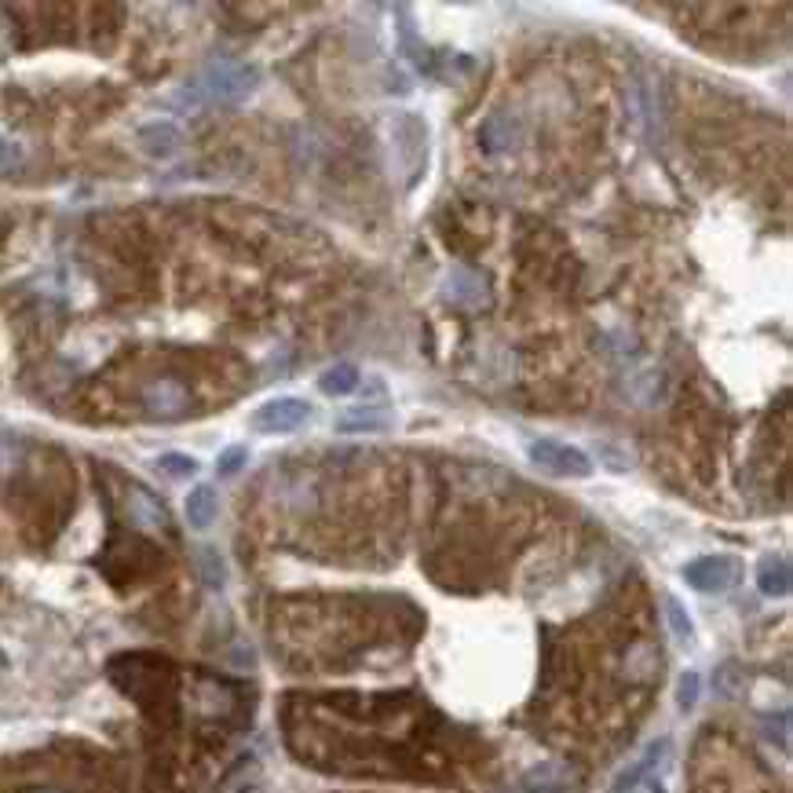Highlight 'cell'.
I'll return each instance as SVG.
<instances>
[{
  "label": "cell",
  "mask_w": 793,
  "mask_h": 793,
  "mask_svg": "<svg viewBox=\"0 0 793 793\" xmlns=\"http://www.w3.org/2000/svg\"><path fill=\"white\" fill-rule=\"evenodd\" d=\"M260 85V74L253 66L231 63V59H216L201 70L198 77V96L209 99V103H242L249 99Z\"/></svg>",
  "instance_id": "1"
},
{
  "label": "cell",
  "mask_w": 793,
  "mask_h": 793,
  "mask_svg": "<svg viewBox=\"0 0 793 793\" xmlns=\"http://www.w3.org/2000/svg\"><path fill=\"white\" fill-rule=\"evenodd\" d=\"M530 465H538L541 472H549L556 479H589L593 476V457L585 454L582 446H567L556 439H534L527 446Z\"/></svg>",
  "instance_id": "2"
},
{
  "label": "cell",
  "mask_w": 793,
  "mask_h": 793,
  "mask_svg": "<svg viewBox=\"0 0 793 793\" xmlns=\"http://www.w3.org/2000/svg\"><path fill=\"white\" fill-rule=\"evenodd\" d=\"M392 128H395V158L410 169L406 176V187L421 180V172L428 169V125H424L417 114H395L392 117Z\"/></svg>",
  "instance_id": "3"
},
{
  "label": "cell",
  "mask_w": 793,
  "mask_h": 793,
  "mask_svg": "<svg viewBox=\"0 0 793 793\" xmlns=\"http://www.w3.org/2000/svg\"><path fill=\"white\" fill-rule=\"evenodd\" d=\"M742 578V563L735 556H698L684 567V582L695 589V593H706V596H720V593H731Z\"/></svg>",
  "instance_id": "4"
},
{
  "label": "cell",
  "mask_w": 793,
  "mask_h": 793,
  "mask_svg": "<svg viewBox=\"0 0 793 793\" xmlns=\"http://www.w3.org/2000/svg\"><path fill=\"white\" fill-rule=\"evenodd\" d=\"M315 417V406L297 395H282V399H267L264 406H256L253 413V428L264 435H289L304 428L307 421Z\"/></svg>",
  "instance_id": "5"
},
{
  "label": "cell",
  "mask_w": 793,
  "mask_h": 793,
  "mask_svg": "<svg viewBox=\"0 0 793 793\" xmlns=\"http://www.w3.org/2000/svg\"><path fill=\"white\" fill-rule=\"evenodd\" d=\"M143 410L154 421H180L183 413L191 410V392L176 377H158L143 388Z\"/></svg>",
  "instance_id": "6"
},
{
  "label": "cell",
  "mask_w": 793,
  "mask_h": 793,
  "mask_svg": "<svg viewBox=\"0 0 793 793\" xmlns=\"http://www.w3.org/2000/svg\"><path fill=\"white\" fill-rule=\"evenodd\" d=\"M136 143L147 158L169 161L180 150V128L172 125V121H147V125L136 128Z\"/></svg>",
  "instance_id": "7"
},
{
  "label": "cell",
  "mask_w": 793,
  "mask_h": 793,
  "mask_svg": "<svg viewBox=\"0 0 793 793\" xmlns=\"http://www.w3.org/2000/svg\"><path fill=\"white\" fill-rule=\"evenodd\" d=\"M757 589H761L768 600H783V596H790V589H793L790 560L779 556V552L761 556V563H757Z\"/></svg>",
  "instance_id": "8"
},
{
  "label": "cell",
  "mask_w": 793,
  "mask_h": 793,
  "mask_svg": "<svg viewBox=\"0 0 793 793\" xmlns=\"http://www.w3.org/2000/svg\"><path fill=\"white\" fill-rule=\"evenodd\" d=\"M183 512H187V523L194 530H209L216 523V512H220V497L216 487H194L183 501Z\"/></svg>",
  "instance_id": "9"
},
{
  "label": "cell",
  "mask_w": 793,
  "mask_h": 793,
  "mask_svg": "<svg viewBox=\"0 0 793 793\" xmlns=\"http://www.w3.org/2000/svg\"><path fill=\"white\" fill-rule=\"evenodd\" d=\"M446 297H454L457 304H483L487 300V289H483V278L476 271H465V267H454L446 275Z\"/></svg>",
  "instance_id": "10"
},
{
  "label": "cell",
  "mask_w": 793,
  "mask_h": 793,
  "mask_svg": "<svg viewBox=\"0 0 793 793\" xmlns=\"http://www.w3.org/2000/svg\"><path fill=\"white\" fill-rule=\"evenodd\" d=\"M355 388H359V366H351V362H337L333 370H326L318 377V392L329 395V399L351 395Z\"/></svg>",
  "instance_id": "11"
},
{
  "label": "cell",
  "mask_w": 793,
  "mask_h": 793,
  "mask_svg": "<svg viewBox=\"0 0 793 793\" xmlns=\"http://www.w3.org/2000/svg\"><path fill=\"white\" fill-rule=\"evenodd\" d=\"M395 424V417L388 410H355L344 413L337 421V432L351 435V432H388Z\"/></svg>",
  "instance_id": "12"
},
{
  "label": "cell",
  "mask_w": 793,
  "mask_h": 793,
  "mask_svg": "<svg viewBox=\"0 0 793 793\" xmlns=\"http://www.w3.org/2000/svg\"><path fill=\"white\" fill-rule=\"evenodd\" d=\"M666 750H669V742H666V739H662V742H651L644 757H640V761H636L633 768H625V772L618 775V783H614V793H633V790H636V783H640V779H644V775L651 772V768H655L658 757H662V753H666Z\"/></svg>",
  "instance_id": "13"
},
{
  "label": "cell",
  "mask_w": 793,
  "mask_h": 793,
  "mask_svg": "<svg viewBox=\"0 0 793 793\" xmlns=\"http://www.w3.org/2000/svg\"><path fill=\"white\" fill-rule=\"evenodd\" d=\"M132 519H136L139 527H165L169 516H165V505L154 501L147 490H132Z\"/></svg>",
  "instance_id": "14"
},
{
  "label": "cell",
  "mask_w": 793,
  "mask_h": 793,
  "mask_svg": "<svg viewBox=\"0 0 793 793\" xmlns=\"http://www.w3.org/2000/svg\"><path fill=\"white\" fill-rule=\"evenodd\" d=\"M666 622H669V633L677 644H691V636H695V622H691V614L684 611V603L677 596H666Z\"/></svg>",
  "instance_id": "15"
},
{
  "label": "cell",
  "mask_w": 793,
  "mask_h": 793,
  "mask_svg": "<svg viewBox=\"0 0 793 793\" xmlns=\"http://www.w3.org/2000/svg\"><path fill=\"white\" fill-rule=\"evenodd\" d=\"M154 468L169 479H191L194 472H198V461H194L191 454H183V450H169V454H161L158 461H154Z\"/></svg>",
  "instance_id": "16"
},
{
  "label": "cell",
  "mask_w": 793,
  "mask_h": 793,
  "mask_svg": "<svg viewBox=\"0 0 793 793\" xmlns=\"http://www.w3.org/2000/svg\"><path fill=\"white\" fill-rule=\"evenodd\" d=\"M245 465H249V446H242V443L223 446L220 457H216V476H220V479H231V476H238V472H242Z\"/></svg>",
  "instance_id": "17"
},
{
  "label": "cell",
  "mask_w": 793,
  "mask_h": 793,
  "mask_svg": "<svg viewBox=\"0 0 793 793\" xmlns=\"http://www.w3.org/2000/svg\"><path fill=\"white\" fill-rule=\"evenodd\" d=\"M198 571H201V582L212 585V589H223V582H227V567H223L216 549H198Z\"/></svg>",
  "instance_id": "18"
},
{
  "label": "cell",
  "mask_w": 793,
  "mask_h": 793,
  "mask_svg": "<svg viewBox=\"0 0 793 793\" xmlns=\"http://www.w3.org/2000/svg\"><path fill=\"white\" fill-rule=\"evenodd\" d=\"M713 684H717V691L724 698H739L742 688H746V677H742V669L735 666V662H724V666L717 669V677H713Z\"/></svg>",
  "instance_id": "19"
},
{
  "label": "cell",
  "mask_w": 793,
  "mask_h": 793,
  "mask_svg": "<svg viewBox=\"0 0 793 793\" xmlns=\"http://www.w3.org/2000/svg\"><path fill=\"white\" fill-rule=\"evenodd\" d=\"M698 695H702V677H698L695 669L680 673V680H677V706L688 713V709L698 706Z\"/></svg>",
  "instance_id": "20"
},
{
  "label": "cell",
  "mask_w": 793,
  "mask_h": 793,
  "mask_svg": "<svg viewBox=\"0 0 793 793\" xmlns=\"http://www.w3.org/2000/svg\"><path fill=\"white\" fill-rule=\"evenodd\" d=\"M764 735L772 742H779V750H790V713H779V728L772 724V717L764 720Z\"/></svg>",
  "instance_id": "21"
},
{
  "label": "cell",
  "mask_w": 793,
  "mask_h": 793,
  "mask_svg": "<svg viewBox=\"0 0 793 793\" xmlns=\"http://www.w3.org/2000/svg\"><path fill=\"white\" fill-rule=\"evenodd\" d=\"M15 165H19V147H15L11 139L0 136V176H4V172H11Z\"/></svg>",
  "instance_id": "22"
},
{
  "label": "cell",
  "mask_w": 793,
  "mask_h": 793,
  "mask_svg": "<svg viewBox=\"0 0 793 793\" xmlns=\"http://www.w3.org/2000/svg\"><path fill=\"white\" fill-rule=\"evenodd\" d=\"M534 793H560V790H534Z\"/></svg>",
  "instance_id": "23"
},
{
  "label": "cell",
  "mask_w": 793,
  "mask_h": 793,
  "mask_svg": "<svg viewBox=\"0 0 793 793\" xmlns=\"http://www.w3.org/2000/svg\"><path fill=\"white\" fill-rule=\"evenodd\" d=\"M33 793H55V790H33Z\"/></svg>",
  "instance_id": "24"
}]
</instances>
